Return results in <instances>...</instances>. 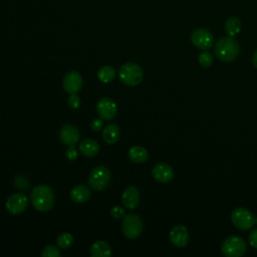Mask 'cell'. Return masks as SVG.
I'll return each mask as SVG.
<instances>
[{"instance_id":"6da1fadb","label":"cell","mask_w":257,"mask_h":257,"mask_svg":"<svg viewBox=\"0 0 257 257\" xmlns=\"http://www.w3.org/2000/svg\"><path fill=\"white\" fill-rule=\"evenodd\" d=\"M55 201L53 190L44 184L35 186L30 193V202L34 209L40 212L49 211Z\"/></svg>"},{"instance_id":"7a4b0ae2","label":"cell","mask_w":257,"mask_h":257,"mask_svg":"<svg viewBox=\"0 0 257 257\" xmlns=\"http://www.w3.org/2000/svg\"><path fill=\"white\" fill-rule=\"evenodd\" d=\"M217 58L223 62H231L235 60L240 52L239 43L232 36H224L220 38L214 47Z\"/></svg>"},{"instance_id":"3957f363","label":"cell","mask_w":257,"mask_h":257,"mask_svg":"<svg viewBox=\"0 0 257 257\" xmlns=\"http://www.w3.org/2000/svg\"><path fill=\"white\" fill-rule=\"evenodd\" d=\"M118 77L122 83L128 86H136L144 79L143 68L136 62H126L118 70Z\"/></svg>"},{"instance_id":"277c9868","label":"cell","mask_w":257,"mask_h":257,"mask_svg":"<svg viewBox=\"0 0 257 257\" xmlns=\"http://www.w3.org/2000/svg\"><path fill=\"white\" fill-rule=\"evenodd\" d=\"M247 250V244L243 238L239 236L227 237L221 246V252L226 257H241Z\"/></svg>"},{"instance_id":"5b68a950","label":"cell","mask_w":257,"mask_h":257,"mask_svg":"<svg viewBox=\"0 0 257 257\" xmlns=\"http://www.w3.org/2000/svg\"><path fill=\"white\" fill-rule=\"evenodd\" d=\"M231 221L237 229L246 231L254 226L255 217L248 209L244 207H238L233 210L231 214Z\"/></svg>"},{"instance_id":"8992f818","label":"cell","mask_w":257,"mask_h":257,"mask_svg":"<svg viewBox=\"0 0 257 257\" xmlns=\"http://www.w3.org/2000/svg\"><path fill=\"white\" fill-rule=\"evenodd\" d=\"M110 181V172L105 166L95 167L89 174L88 185L95 191L105 189Z\"/></svg>"},{"instance_id":"52a82bcc","label":"cell","mask_w":257,"mask_h":257,"mask_svg":"<svg viewBox=\"0 0 257 257\" xmlns=\"http://www.w3.org/2000/svg\"><path fill=\"white\" fill-rule=\"evenodd\" d=\"M144 224L141 219L136 214H128L123 217L122 220V225H121V230L123 235L127 239H136L138 238L142 232H143Z\"/></svg>"},{"instance_id":"ba28073f","label":"cell","mask_w":257,"mask_h":257,"mask_svg":"<svg viewBox=\"0 0 257 257\" xmlns=\"http://www.w3.org/2000/svg\"><path fill=\"white\" fill-rule=\"evenodd\" d=\"M190 38L191 42L201 50H208L214 44V35L206 28H196Z\"/></svg>"},{"instance_id":"9c48e42d","label":"cell","mask_w":257,"mask_h":257,"mask_svg":"<svg viewBox=\"0 0 257 257\" xmlns=\"http://www.w3.org/2000/svg\"><path fill=\"white\" fill-rule=\"evenodd\" d=\"M28 206V199L22 193H15L8 197L5 207L6 210L12 215H19L23 213Z\"/></svg>"},{"instance_id":"30bf717a","label":"cell","mask_w":257,"mask_h":257,"mask_svg":"<svg viewBox=\"0 0 257 257\" xmlns=\"http://www.w3.org/2000/svg\"><path fill=\"white\" fill-rule=\"evenodd\" d=\"M96 110L101 119L110 120L116 115V104L109 97H102L96 103Z\"/></svg>"},{"instance_id":"8fae6325","label":"cell","mask_w":257,"mask_h":257,"mask_svg":"<svg viewBox=\"0 0 257 257\" xmlns=\"http://www.w3.org/2000/svg\"><path fill=\"white\" fill-rule=\"evenodd\" d=\"M152 176L157 182L168 184L174 179L175 172L170 165L166 163H158L153 167Z\"/></svg>"},{"instance_id":"7c38bea8","label":"cell","mask_w":257,"mask_h":257,"mask_svg":"<svg viewBox=\"0 0 257 257\" xmlns=\"http://www.w3.org/2000/svg\"><path fill=\"white\" fill-rule=\"evenodd\" d=\"M62 86L66 92L76 93L82 87V76L78 71H69L62 79Z\"/></svg>"},{"instance_id":"4fadbf2b","label":"cell","mask_w":257,"mask_h":257,"mask_svg":"<svg viewBox=\"0 0 257 257\" xmlns=\"http://www.w3.org/2000/svg\"><path fill=\"white\" fill-rule=\"evenodd\" d=\"M169 236L171 243L178 248L185 247L190 241V233L188 229L183 225H177L173 227Z\"/></svg>"},{"instance_id":"5bb4252c","label":"cell","mask_w":257,"mask_h":257,"mask_svg":"<svg viewBox=\"0 0 257 257\" xmlns=\"http://www.w3.org/2000/svg\"><path fill=\"white\" fill-rule=\"evenodd\" d=\"M80 134L77 130V127L73 124H64L59 132V139L62 142V144L66 146H72L75 145L79 140Z\"/></svg>"},{"instance_id":"9a60e30c","label":"cell","mask_w":257,"mask_h":257,"mask_svg":"<svg viewBox=\"0 0 257 257\" xmlns=\"http://www.w3.org/2000/svg\"><path fill=\"white\" fill-rule=\"evenodd\" d=\"M141 200V195H140V191L137 187L135 186H130L127 187L121 196V201L122 204L124 205V207L128 210H133L135 209Z\"/></svg>"},{"instance_id":"2e32d148","label":"cell","mask_w":257,"mask_h":257,"mask_svg":"<svg viewBox=\"0 0 257 257\" xmlns=\"http://www.w3.org/2000/svg\"><path fill=\"white\" fill-rule=\"evenodd\" d=\"M90 196V189L84 185H77L73 187L70 191V198L75 203H84L89 200Z\"/></svg>"},{"instance_id":"e0dca14e","label":"cell","mask_w":257,"mask_h":257,"mask_svg":"<svg viewBox=\"0 0 257 257\" xmlns=\"http://www.w3.org/2000/svg\"><path fill=\"white\" fill-rule=\"evenodd\" d=\"M79 152L87 158L94 157L98 154L99 152V145L96 141L91 140V139H84L80 144H79Z\"/></svg>"},{"instance_id":"ac0fdd59","label":"cell","mask_w":257,"mask_h":257,"mask_svg":"<svg viewBox=\"0 0 257 257\" xmlns=\"http://www.w3.org/2000/svg\"><path fill=\"white\" fill-rule=\"evenodd\" d=\"M120 137V131L115 123H108L102 131V139L108 145L115 144Z\"/></svg>"},{"instance_id":"d6986e66","label":"cell","mask_w":257,"mask_h":257,"mask_svg":"<svg viewBox=\"0 0 257 257\" xmlns=\"http://www.w3.org/2000/svg\"><path fill=\"white\" fill-rule=\"evenodd\" d=\"M91 257H109L111 256V249L105 241H95L90 248Z\"/></svg>"},{"instance_id":"ffe728a7","label":"cell","mask_w":257,"mask_h":257,"mask_svg":"<svg viewBox=\"0 0 257 257\" xmlns=\"http://www.w3.org/2000/svg\"><path fill=\"white\" fill-rule=\"evenodd\" d=\"M128 159L135 164H143L149 158V153L147 149L141 146H135L128 150Z\"/></svg>"},{"instance_id":"44dd1931","label":"cell","mask_w":257,"mask_h":257,"mask_svg":"<svg viewBox=\"0 0 257 257\" xmlns=\"http://www.w3.org/2000/svg\"><path fill=\"white\" fill-rule=\"evenodd\" d=\"M116 76V70L110 65H103L97 71L98 79L103 83L111 82Z\"/></svg>"},{"instance_id":"7402d4cb","label":"cell","mask_w":257,"mask_h":257,"mask_svg":"<svg viewBox=\"0 0 257 257\" xmlns=\"http://www.w3.org/2000/svg\"><path fill=\"white\" fill-rule=\"evenodd\" d=\"M225 31L229 36L234 37L241 31V21L237 17H230L225 22Z\"/></svg>"},{"instance_id":"603a6c76","label":"cell","mask_w":257,"mask_h":257,"mask_svg":"<svg viewBox=\"0 0 257 257\" xmlns=\"http://www.w3.org/2000/svg\"><path fill=\"white\" fill-rule=\"evenodd\" d=\"M72 243H73V237L70 233L63 232L57 236L56 244L61 249H67L72 245Z\"/></svg>"},{"instance_id":"cb8c5ba5","label":"cell","mask_w":257,"mask_h":257,"mask_svg":"<svg viewBox=\"0 0 257 257\" xmlns=\"http://www.w3.org/2000/svg\"><path fill=\"white\" fill-rule=\"evenodd\" d=\"M198 61L201 66L210 67L214 62V57L209 51L203 50V52H201L198 56Z\"/></svg>"},{"instance_id":"d4e9b609","label":"cell","mask_w":257,"mask_h":257,"mask_svg":"<svg viewBox=\"0 0 257 257\" xmlns=\"http://www.w3.org/2000/svg\"><path fill=\"white\" fill-rule=\"evenodd\" d=\"M41 255L43 257H60L61 252L53 245H47L43 248Z\"/></svg>"},{"instance_id":"484cf974","label":"cell","mask_w":257,"mask_h":257,"mask_svg":"<svg viewBox=\"0 0 257 257\" xmlns=\"http://www.w3.org/2000/svg\"><path fill=\"white\" fill-rule=\"evenodd\" d=\"M67 103H68L70 108L76 109L80 105V98H79V96L76 93H71L70 96L67 99Z\"/></svg>"},{"instance_id":"4316f807","label":"cell","mask_w":257,"mask_h":257,"mask_svg":"<svg viewBox=\"0 0 257 257\" xmlns=\"http://www.w3.org/2000/svg\"><path fill=\"white\" fill-rule=\"evenodd\" d=\"M110 215L114 219H123V217L125 216V213H124V210L121 207L114 206L110 210Z\"/></svg>"},{"instance_id":"83f0119b","label":"cell","mask_w":257,"mask_h":257,"mask_svg":"<svg viewBox=\"0 0 257 257\" xmlns=\"http://www.w3.org/2000/svg\"><path fill=\"white\" fill-rule=\"evenodd\" d=\"M66 158L69 160V161H75L78 157V153H77V150L72 146H68V149L66 150Z\"/></svg>"},{"instance_id":"f1b7e54d","label":"cell","mask_w":257,"mask_h":257,"mask_svg":"<svg viewBox=\"0 0 257 257\" xmlns=\"http://www.w3.org/2000/svg\"><path fill=\"white\" fill-rule=\"evenodd\" d=\"M248 241L251 247H253L254 249H257V229H254L249 233Z\"/></svg>"},{"instance_id":"f546056e","label":"cell","mask_w":257,"mask_h":257,"mask_svg":"<svg viewBox=\"0 0 257 257\" xmlns=\"http://www.w3.org/2000/svg\"><path fill=\"white\" fill-rule=\"evenodd\" d=\"M90 127L94 132H99L101 130V127H102V120H101V118L93 119L92 122L90 123Z\"/></svg>"},{"instance_id":"4dcf8cb0","label":"cell","mask_w":257,"mask_h":257,"mask_svg":"<svg viewBox=\"0 0 257 257\" xmlns=\"http://www.w3.org/2000/svg\"><path fill=\"white\" fill-rule=\"evenodd\" d=\"M252 64L254 65L255 68H257V49L254 51L252 55Z\"/></svg>"},{"instance_id":"1f68e13d","label":"cell","mask_w":257,"mask_h":257,"mask_svg":"<svg viewBox=\"0 0 257 257\" xmlns=\"http://www.w3.org/2000/svg\"><path fill=\"white\" fill-rule=\"evenodd\" d=\"M255 224H257V217L255 218Z\"/></svg>"}]
</instances>
